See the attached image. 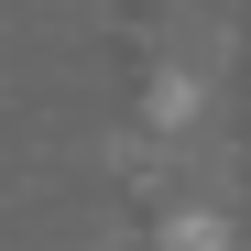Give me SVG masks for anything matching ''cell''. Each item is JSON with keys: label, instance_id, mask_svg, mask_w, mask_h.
<instances>
[{"label": "cell", "instance_id": "cell-1", "mask_svg": "<svg viewBox=\"0 0 251 251\" xmlns=\"http://www.w3.org/2000/svg\"><path fill=\"white\" fill-rule=\"evenodd\" d=\"M164 251H229V207H164Z\"/></svg>", "mask_w": 251, "mask_h": 251}]
</instances>
